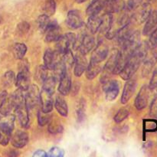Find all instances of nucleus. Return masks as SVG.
<instances>
[{"label":"nucleus","mask_w":157,"mask_h":157,"mask_svg":"<svg viewBox=\"0 0 157 157\" xmlns=\"http://www.w3.org/2000/svg\"><path fill=\"white\" fill-rule=\"evenodd\" d=\"M14 107H15V104H14L13 101H12V97L8 95L7 98H6L1 101V104H0V114L4 117L10 114L11 111H12Z\"/></svg>","instance_id":"25"},{"label":"nucleus","mask_w":157,"mask_h":157,"mask_svg":"<svg viewBox=\"0 0 157 157\" xmlns=\"http://www.w3.org/2000/svg\"><path fill=\"white\" fill-rule=\"evenodd\" d=\"M37 22H38V27L40 32L41 33H45L46 30L51 23V20L48 15H47L46 14H43L38 17Z\"/></svg>","instance_id":"33"},{"label":"nucleus","mask_w":157,"mask_h":157,"mask_svg":"<svg viewBox=\"0 0 157 157\" xmlns=\"http://www.w3.org/2000/svg\"><path fill=\"white\" fill-rule=\"evenodd\" d=\"M52 121V115L50 113H44L42 110H40L38 113V123L40 127H44Z\"/></svg>","instance_id":"34"},{"label":"nucleus","mask_w":157,"mask_h":157,"mask_svg":"<svg viewBox=\"0 0 157 157\" xmlns=\"http://www.w3.org/2000/svg\"><path fill=\"white\" fill-rule=\"evenodd\" d=\"M148 47L150 49H155L157 47V27L150 35V38L147 42Z\"/></svg>","instance_id":"41"},{"label":"nucleus","mask_w":157,"mask_h":157,"mask_svg":"<svg viewBox=\"0 0 157 157\" xmlns=\"http://www.w3.org/2000/svg\"><path fill=\"white\" fill-rule=\"evenodd\" d=\"M126 4L124 0H106L104 1V9L107 13H117L122 12Z\"/></svg>","instance_id":"18"},{"label":"nucleus","mask_w":157,"mask_h":157,"mask_svg":"<svg viewBox=\"0 0 157 157\" xmlns=\"http://www.w3.org/2000/svg\"><path fill=\"white\" fill-rule=\"evenodd\" d=\"M104 0H92L90 4L87 9V15L88 16L98 15L101 11L104 9Z\"/></svg>","instance_id":"26"},{"label":"nucleus","mask_w":157,"mask_h":157,"mask_svg":"<svg viewBox=\"0 0 157 157\" xmlns=\"http://www.w3.org/2000/svg\"><path fill=\"white\" fill-rule=\"evenodd\" d=\"M54 71V77L56 78V80L59 81L60 78L63 76L64 75H65L67 73V67H66L65 64H64L61 60L58 61L56 63L55 66L53 68Z\"/></svg>","instance_id":"32"},{"label":"nucleus","mask_w":157,"mask_h":157,"mask_svg":"<svg viewBox=\"0 0 157 157\" xmlns=\"http://www.w3.org/2000/svg\"><path fill=\"white\" fill-rule=\"evenodd\" d=\"M101 67L100 63H95L90 61L86 69V77L88 80H93L101 72Z\"/></svg>","instance_id":"27"},{"label":"nucleus","mask_w":157,"mask_h":157,"mask_svg":"<svg viewBox=\"0 0 157 157\" xmlns=\"http://www.w3.org/2000/svg\"><path fill=\"white\" fill-rule=\"evenodd\" d=\"M15 86L20 90L26 91L30 87V75L28 66H22L15 78Z\"/></svg>","instance_id":"6"},{"label":"nucleus","mask_w":157,"mask_h":157,"mask_svg":"<svg viewBox=\"0 0 157 157\" xmlns=\"http://www.w3.org/2000/svg\"><path fill=\"white\" fill-rule=\"evenodd\" d=\"M134 12L133 14V18H134L135 21L139 24L145 22L146 20L150 15V12L152 11L151 5L150 2H146L142 4L141 3L136 9H135Z\"/></svg>","instance_id":"8"},{"label":"nucleus","mask_w":157,"mask_h":157,"mask_svg":"<svg viewBox=\"0 0 157 157\" xmlns=\"http://www.w3.org/2000/svg\"><path fill=\"white\" fill-rule=\"evenodd\" d=\"M44 14L48 15L49 17L52 16L56 11V2L55 0H47L44 4Z\"/></svg>","instance_id":"37"},{"label":"nucleus","mask_w":157,"mask_h":157,"mask_svg":"<svg viewBox=\"0 0 157 157\" xmlns=\"http://www.w3.org/2000/svg\"><path fill=\"white\" fill-rule=\"evenodd\" d=\"M25 94V101L28 109H33L40 103V91L36 85H30Z\"/></svg>","instance_id":"5"},{"label":"nucleus","mask_w":157,"mask_h":157,"mask_svg":"<svg viewBox=\"0 0 157 157\" xmlns=\"http://www.w3.org/2000/svg\"><path fill=\"white\" fill-rule=\"evenodd\" d=\"M151 90L149 86L144 85L141 87L140 90L138 93L136 99H135V107L138 110H142L147 106L150 99V95Z\"/></svg>","instance_id":"10"},{"label":"nucleus","mask_w":157,"mask_h":157,"mask_svg":"<svg viewBox=\"0 0 157 157\" xmlns=\"http://www.w3.org/2000/svg\"><path fill=\"white\" fill-rule=\"evenodd\" d=\"M64 155V152L62 149L59 147H54L49 150V153H48V156L51 157H62Z\"/></svg>","instance_id":"42"},{"label":"nucleus","mask_w":157,"mask_h":157,"mask_svg":"<svg viewBox=\"0 0 157 157\" xmlns=\"http://www.w3.org/2000/svg\"><path fill=\"white\" fill-rule=\"evenodd\" d=\"M0 119H1V118H0Z\"/></svg>","instance_id":"50"},{"label":"nucleus","mask_w":157,"mask_h":157,"mask_svg":"<svg viewBox=\"0 0 157 157\" xmlns=\"http://www.w3.org/2000/svg\"><path fill=\"white\" fill-rule=\"evenodd\" d=\"M58 55L57 52H54L52 49H48L44 54V65L48 70H53L54 67L58 62Z\"/></svg>","instance_id":"21"},{"label":"nucleus","mask_w":157,"mask_h":157,"mask_svg":"<svg viewBox=\"0 0 157 157\" xmlns=\"http://www.w3.org/2000/svg\"><path fill=\"white\" fill-rule=\"evenodd\" d=\"M71 90V80L70 76L66 73L60 78L58 91L61 95L66 96L70 93Z\"/></svg>","instance_id":"22"},{"label":"nucleus","mask_w":157,"mask_h":157,"mask_svg":"<svg viewBox=\"0 0 157 157\" xmlns=\"http://www.w3.org/2000/svg\"><path fill=\"white\" fill-rule=\"evenodd\" d=\"M109 53V49L107 44L101 41L98 43V46L96 47L95 50L94 51L90 58V61L95 63H101L104 60L107 58Z\"/></svg>","instance_id":"13"},{"label":"nucleus","mask_w":157,"mask_h":157,"mask_svg":"<svg viewBox=\"0 0 157 157\" xmlns=\"http://www.w3.org/2000/svg\"><path fill=\"white\" fill-rule=\"evenodd\" d=\"M61 61L64 62V64H65L66 67L69 68V67H71L73 66V64H75V58L74 57L73 54H72L71 50H68L67 52H66L65 53H64L62 55V59Z\"/></svg>","instance_id":"36"},{"label":"nucleus","mask_w":157,"mask_h":157,"mask_svg":"<svg viewBox=\"0 0 157 157\" xmlns=\"http://www.w3.org/2000/svg\"><path fill=\"white\" fill-rule=\"evenodd\" d=\"M84 104L82 103L80 104L79 108L78 110V117L80 121H82L83 118H84Z\"/></svg>","instance_id":"45"},{"label":"nucleus","mask_w":157,"mask_h":157,"mask_svg":"<svg viewBox=\"0 0 157 157\" xmlns=\"http://www.w3.org/2000/svg\"><path fill=\"white\" fill-rule=\"evenodd\" d=\"M75 1H76L78 3H83L84 2L87 1V0H75Z\"/></svg>","instance_id":"48"},{"label":"nucleus","mask_w":157,"mask_h":157,"mask_svg":"<svg viewBox=\"0 0 157 157\" xmlns=\"http://www.w3.org/2000/svg\"><path fill=\"white\" fill-rule=\"evenodd\" d=\"M101 20H102V17L99 16L98 15L89 16L87 23V28L90 34H95L99 31Z\"/></svg>","instance_id":"24"},{"label":"nucleus","mask_w":157,"mask_h":157,"mask_svg":"<svg viewBox=\"0 0 157 157\" xmlns=\"http://www.w3.org/2000/svg\"><path fill=\"white\" fill-rule=\"evenodd\" d=\"M66 23L71 29H78L81 28L83 25V20L81 14L76 10H71L67 13Z\"/></svg>","instance_id":"16"},{"label":"nucleus","mask_w":157,"mask_h":157,"mask_svg":"<svg viewBox=\"0 0 157 157\" xmlns=\"http://www.w3.org/2000/svg\"><path fill=\"white\" fill-rule=\"evenodd\" d=\"M55 107L61 116L67 117L68 114V107L65 100L62 97H57L55 101Z\"/></svg>","instance_id":"28"},{"label":"nucleus","mask_w":157,"mask_h":157,"mask_svg":"<svg viewBox=\"0 0 157 157\" xmlns=\"http://www.w3.org/2000/svg\"><path fill=\"white\" fill-rule=\"evenodd\" d=\"M7 97H8V93L6 90H0V101H2L3 99L7 98Z\"/></svg>","instance_id":"47"},{"label":"nucleus","mask_w":157,"mask_h":157,"mask_svg":"<svg viewBox=\"0 0 157 157\" xmlns=\"http://www.w3.org/2000/svg\"><path fill=\"white\" fill-rule=\"evenodd\" d=\"M10 140L12 145L15 148H23L29 142V135L26 132L17 130L14 134H12Z\"/></svg>","instance_id":"15"},{"label":"nucleus","mask_w":157,"mask_h":157,"mask_svg":"<svg viewBox=\"0 0 157 157\" xmlns=\"http://www.w3.org/2000/svg\"><path fill=\"white\" fill-rule=\"evenodd\" d=\"M30 29V25L28 22L26 21H22L21 23H20L18 26V32L21 34H25L28 32Z\"/></svg>","instance_id":"44"},{"label":"nucleus","mask_w":157,"mask_h":157,"mask_svg":"<svg viewBox=\"0 0 157 157\" xmlns=\"http://www.w3.org/2000/svg\"><path fill=\"white\" fill-rule=\"evenodd\" d=\"M34 157H46L48 156V153H46L44 150H38L33 154Z\"/></svg>","instance_id":"46"},{"label":"nucleus","mask_w":157,"mask_h":157,"mask_svg":"<svg viewBox=\"0 0 157 157\" xmlns=\"http://www.w3.org/2000/svg\"><path fill=\"white\" fill-rule=\"evenodd\" d=\"M48 69L46 68L44 65H40L39 67L37 68L36 72H35V79L38 81V82H41L44 81L46 78L48 76Z\"/></svg>","instance_id":"35"},{"label":"nucleus","mask_w":157,"mask_h":157,"mask_svg":"<svg viewBox=\"0 0 157 157\" xmlns=\"http://www.w3.org/2000/svg\"><path fill=\"white\" fill-rule=\"evenodd\" d=\"M26 52H27V47L23 43H16L12 47V54L15 59H23Z\"/></svg>","instance_id":"30"},{"label":"nucleus","mask_w":157,"mask_h":157,"mask_svg":"<svg viewBox=\"0 0 157 157\" xmlns=\"http://www.w3.org/2000/svg\"><path fill=\"white\" fill-rule=\"evenodd\" d=\"M15 113L20 124L24 128H27L29 126V109L26 106L25 102L21 103L15 107Z\"/></svg>","instance_id":"12"},{"label":"nucleus","mask_w":157,"mask_h":157,"mask_svg":"<svg viewBox=\"0 0 157 157\" xmlns=\"http://www.w3.org/2000/svg\"><path fill=\"white\" fill-rule=\"evenodd\" d=\"M95 41L94 37L91 35L87 34V35H83L79 42L75 43V48L79 50L80 53L86 55L93 49Z\"/></svg>","instance_id":"7"},{"label":"nucleus","mask_w":157,"mask_h":157,"mask_svg":"<svg viewBox=\"0 0 157 157\" xmlns=\"http://www.w3.org/2000/svg\"><path fill=\"white\" fill-rule=\"evenodd\" d=\"M63 131V127L57 121H52L48 125V132L52 134L61 133Z\"/></svg>","instance_id":"39"},{"label":"nucleus","mask_w":157,"mask_h":157,"mask_svg":"<svg viewBox=\"0 0 157 157\" xmlns=\"http://www.w3.org/2000/svg\"><path fill=\"white\" fill-rule=\"evenodd\" d=\"M112 23H113V16H112V14L106 12L102 16L101 24L98 32H101V34L106 35V33L108 32V30L111 27Z\"/></svg>","instance_id":"29"},{"label":"nucleus","mask_w":157,"mask_h":157,"mask_svg":"<svg viewBox=\"0 0 157 157\" xmlns=\"http://www.w3.org/2000/svg\"><path fill=\"white\" fill-rule=\"evenodd\" d=\"M15 117L9 114L5 116L4 119H0V144L6 146L9 143L14 129Z\"/></svg>","instance_id":"2"},{"label":"nucleus","mask_w":157,"mask_h":157,"mask_svg":"<svg viewBox=\"0 0 157 157\" xmlns=\"http://www.w3.org/2000/svg\"><path fill=\"white\" fill-rule=\"evenodd\" d=\"M148 50L149 47L147 43H140L138 47L129 57L124 67L119 73V75L122 78V79L127 81L130 78H133L134 74L140 67L141 63L145 59L148 53Z\"/></svg>","instance_id":"1"},{"label":"nucleus","mask_w":157,"mask_h":157,"mask_svg":"<svg viewBox=\"0 0 157 157\" xmlns=\"http://www.w3.org/2000/svg\"><path fill=\"white\" fill-rule=\"evenodd\" d=\"M118 55H119V52L115 50L113 53L111 54L110 57L109 58L108 61L104 65V68L101 71H102V75H101V83H104L106 81L110 80L112 75H114V70L116 67Z\"/></svg>","instance_id":"4"},{"label":"nucleus","mask_w":157,"mask_h":157,"mask_svg":"<svg viewBox=\"0 0 157 157\" xmlns=\"http://www.w3.org/2000/svg\"><path fill=\"white\" fill-rule=\"evenodd\" d=\"M76 40V35L74 33L69 32L65 35H61L56 41V52L58 55H63L68 50H71L72 48L75 47Z\"/></svg>","instance_id":"3"},{"label":"nucleus","mask_w":157,"mask_h":157,"mask_svg":"<svg viewBox=\"0 0 157 157\" xmlns=\"http://www.w3.org/2000/svg\"><path fill=\"white\" fill-rule=\"evenodd\" d=\"M129 116V110H127L125 107H123V108L120 109L118 110L117 113H116V115L113 117V121L117 124H120L122 121H124L126 118H127V117Z\"/></svg>","instance_id":"38"},{"label":"nucleus","mask_w":157,"mask_h":157,"mask_svg":"<svg viewBox=\"0 0 157 157\" xmlns=\"http://www.w3.org/2000/svg\"><path fill=\"white\" fill-rule=\"evenodd\" d=\"M142 2L143 0H128L126 7L130 9V10L133 11L142 3Z\"/></svg>","instance_id":"43"},{"label":"nucleus","mask_w":157,"mask_h":157,"mask_svg":"<svg viewBox=\"0 0 157 157\" xmlns=\"http://www.w3.org/2000/svg\"><path fill=\"white\" fill-rule=\"evenodd\" d=\"M87 65H88V64H87L85 55L79 52V54H78L75 57V70H74L75 76L81 77L87 69Z\"/></svg>","instance_id":"19"},{"label":"nucleus","mask_w":157,"mask_h":157,"mask_svg":"<svg viewBox=\"0 0 157 157\" xmlns=\"http://www.w3.org/2000/svg\"><path fill=\"white\" fill-rule=\"evenodd\" d=\"M156 55L154 53L150 54V55H148V53H147L145 59L143 61L144 62V67H143L142 74L144 77H147L150 75V71H152L155 63H156Z\"/></svg>","instance_id":"23"},{"label":"nucleus","mask_w":157,"mask_h":157,"mask_svg":"<svg viewBox=\"0 0 157 157\" xmlns=\"http://www.w3.org/2000/svg\"><path fill=\"white\" fill-rule=\"evenodd\" d=\"M157 0H148V2H156Z\"/></svg>","instance_id":"49"},{"label":"nucleus","mask_w":157,"mask_h":157,"mask_svg":"<svg viewBox=\"0 0 157 157\" xmlns=\"http://www.w3.org/2000/svg\"><path fill=\"white\" fill-rule=\"evenodd\" d=\"M136 86H137V82H136V79L131 78L129 80H127V83H126L125 85H124L122 96H121V104H127V103L131 99L133 94L135 93V90H136Z\"/></svg>","instance_id":"11"},{"label":"nucleus","mask_w":157,"mask_h":157,"mask_svg":"<svg viewBox=\"0 0 157 157\" xmlns=\"http://www.w3.org/2000/svg\"><path fill=\"white\" fill-rule=\"evenodd\" d=\"M3 84H5L7 87H10L12 84H13L14 81H15V74L12 71H9L6 72L2 78Z\"/></svg>","instance_id":"40"},{"label":"nucleus","mask_w":157,"mask_h":157,"mask_svg":"<svg viewBox=\"0 0 157 157\" xmlns=\"http://www.w3.org/2000/svg\"><path fill=\"white\" fill-rule=\"evenodd\" d=\"M61 29L56 21H51L45 32V40L48 42L56 41L61 37Z\"/></svg>","instance_id":"17"},{"label":"nucleus","mask_w":157,"mask_h":157,"mask_svg":"<svg viewBox=\"0 0 157 157\" xmlns=\"http://www.w3.org/2000/svg\"><path fill=\"white\" fill-rule=\"evenodd\" d=\"M103 88L105 92L106 99L108 101H114L119 94V83L114 80H109V81L103 83Z\"/></svg>","instance_id":"9"},{"label":"nucleus","mask_w":157,"mask_h":157,"mask_svg":"<svg viewBox=\"0 0 157 157\" xmlns=\"http://www.w3.org/2000/svg\"><path fill=\"white\" fill-rule=\"evenodd\" d=\"M157 27V10L151 11L150 15L146 20L143 34L144 35H150L151 32Z\"/></svg>","instance_id":"20"},{"label":"nucleus","mask_w":157,"mask_h":157,"mask_svg":"<svg viewBox=\"0 0 157 157\" xmlns=\"http://www.w3.org/2000/svg\"><path fill=\"white\" fill-rule=\"evenodd\" d=\"M57 80L54 76H48L42 82V90L53 94L55 93Z\"/></svg>","instance_id":"31"},{"label":"nucleus","mask_w":157,"mask_h":157,"mask_svg":"<svg viewBox=\"0 0 157 157\" xmlns=\"http://www.w3.org/2000/svg\"><path fill=\"white\" fill-rule=\"evenodd\" d=\"M52 94L42 90L40 92V104L41 110L44 113H51L53 110L54 100Z\"/></svg>","instance_id":"14"}]
</instances>
